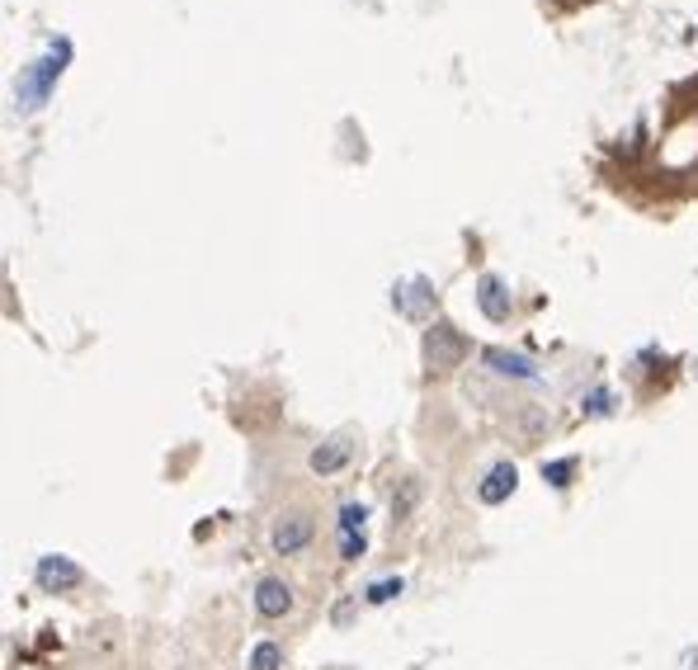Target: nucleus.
Masks as SVG:
<instances>
[{
	"instance_id": "nucleus-1",
	"label": "nucleus",
	"mask_w": 698,
	"mask_h": 670,
	"mask_svg": "<svg viewBox=\"0 0 698 670\" xmlns=\"http://www.w3.org/2000/svg\"><path fill=\"white\" fill-rule=\"evenodd\" d=\"M67 62H71V38H57L38 62H29L24 76L14 81V104H20V109H38L47 94H53L57 76L67 71Z\"/></svg>"
},
{
	"instance_id": "nucleus-2",
	"label": "nucleus",
	"mask_w": 698,
	"mask_h": 670,
	"mask_svg": "<svg viewBox=\"0 0 698 670\" xmlns=\"http://www.w3.org/2000/svg\"><path fill=\"white\" fill-rule=\"evenodd\" d=\"M463 355H468V340L449 322H435L430 331H425V364H430V373L453 369Z\"/></svg>"
},
{
	"instance_id": "nucleus-3",
	"label": "nucleus",
	"mask_w": 698,
	"mask_h": 670,
	"mask_svg": "<svg viewBox=\"0 0 698 670\" xmlns=\"http://www.w3.org/2000/svg\"><path fill=\"white\" fill-rule=\"evenodd\" d=\"M34 581L47 590V595H61V590H71V585H81L86 581V571L71 562V557H61V552H47L38 557V567H34Z\"/></svg>"
},
{
	"instance_id": "nucleus-4",
	"label": "nucleus",
	"mask_w": 698,
	"mask_h": 670,
	"mask_svg": "<svg viewBox=\"0 0 698 670\" xmlns=\"http://www.w3.org/2000/svg\"><path fill=\"white\" fill-rule=\"evenodd\" d=\"M363 520H369V505H359V501L340 505V557L345 562H359L363 557Z\"/></svg>"
},
{
	"instance_id": "nucleus-5",
	"label": "nucleus",
	"mask_w": 698,
	"mask_h": 670,
	"mask_svg": "<svg viewBox=\"0 0 698 670\" xmlns=\"http://www.w3.org/2000/svg\"><path fill=\"white\" fill-rule=\"evenodd\" d=\"M289 610H293V590H289V581L264 577V581L256 585V614H264V618H283Z\"/></svg>"
},
{
	"instance_id": "nucleus-6",
	"label": "nucleus",
	"mask_w": 698,
	"mask_h": 670,
	"mask_svg": "<svg viewBox=\"0 0 698 670\" xmlns=\"http://www.w3.org/2000/svg\"><path fill=\"white\" fill-rule=\"evenodd\" d=\"M486 364L500 378H519V382H538V364L529 355H515V349H486Z\"/></svg>"
},
{
	"instance_id": "nucleus-7",
	"label": "nucleus",
	"mask_w": 698,
	"mask_h": 670,
	"mask_svg": "<svg viewBox=\"0 0 698 670\" xmlns=\"http://www.w3.org/2000/svg\"><path fill=\"white\" fill-rule=\"evenodd\" d=\"M515 482H519V472H515V462H496L486 477H482V487H477V496L486 501V505H500L505 496L515 491Z\"/></svg>"
},
{
	"instance_id": "nucleus-8",
	"label": "nucleus",
	"mask_w": 698,
	"mask_h": 670,
	"mask_svg": "<svg viewBox=\"0 0 698 670\" xmlns=\"http://www.w3.org/2000/svg\"><path fill=\"white\" fill-rule=\"evenodd\" d=\"M477 308L491 316V322H505L510 316V293H505V283L496 275H482L477 283Z\"/></svg>"
},
{
	"instance_id": "nucleus-9",
	"label": "nucleus",
	"mask_w": 698,
	"mask_h": 670,
	"mask_svg": "<svg viewBox=\"0 0 698 670\" xmlns=\"http://www.w3.org/2000/svg\"><path fill=\"white\" fill-rule=\"evenodd\" d=\"M392 308L402 316H420L425 308H430V283L410 279V283H402V289H392Z\"/></svg>"
},
{
	"instance_id": "nucleus-10",
	"label": "nucleus",
	"mask_w": 698,
	"mask_h": 670,
	"mask_svg": "<svg viewBox=\"0 0 698 670\" xmlns=\"http://www.w3.org/2000/svg\"><path fill=\"white\" fill-rule=\"evenodd\" d=\"M307 538H312V524L293 515L289 524H279V529H274V552H283V557H289V552H297V548H303Z\"/></svg>"
},
{
	"instance_id": "nucleus-11",
	"label": "nucleus",
	"mask_w": 698,
	"mask_h": 670,
	"mask_svg": "<svg viewBox=\"0 0 698 670\" xmlns=\"http://www.w3.org/2000/svg\"><path fill=\"white\" fill-rule=\"evenodd\" d=\"M345 462H349V444L345 439H330L326 449L312 454V472H336V468H345Z\"/></svg>"
},
{
	"instance_id": "nucleus-12",
	"label": "nucleus",
	"mask_w": 698,
	"mask_h": 670,
	"mask_svg": "<svg viewBox=\"0 0 698 670\" xmlns=\"http://www.w3.org/2000/svg\"><path fill=\"white\" fill-rule=\"evenodd\" d=\"M279 666H283V651L274 643H260L250 651V670H279Z\"/></svg>"
},
{
	"instance_id": "nucleus-13",
	"label": "nucleus",
	"mask_w": 698,
	"mask_h": 670,
	"mask_svg": "<svg viewBox=\"0 0 698 670\" xmlns=\"http://www.w3.org/2000/svg\"><path fill=\"white\" fill-rule=\"evenodd\" d=\"M392 595H402V581H373V585H369V595H363V600H369V604H387Z\"/></svg>"
},
{
	"instance_id": "nucleus-14",
	"label": "nucleus",
	"mask_w": 698,
	"mask_h": 670,
	"mask_svg": "<svg viewBox=\"0 0 698 670\" xmlns=\"http://www.w3.org/2000/svg\"><path fill=\"white\" fill-rule=\"evenodd\" d=\"M543 477H548L552 487H566V477H571V462H548V468H543Z\"/></svg>"
}]
</instances>
